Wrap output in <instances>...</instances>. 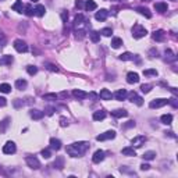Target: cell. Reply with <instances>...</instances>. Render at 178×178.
I'll list each match as a JSON object with an SVG mask.
<instances>
[{
    "mask_svg": "<svg viewBox=\"0 0 178 178\" xmlns=\"http://www.w3.org/2000/svg\"><path fill=\"white\" fill-rule=\"evenodd\" d=\"M105 160V152L103 150H96L93 153V156H92V162L96 163V164H99L100 162H103Z\"/></svg>",
    "mask_w": 178,
    "mask_h": 178,
    "instance_id": "obj_9",
    "label": "cell"
},
{
    "mask_svg": "<svg viewBox=\"0 0 178 178\" xmlns=\"http://www.w3.org/2000/svg\"><path fill=\"white\" fill-rule=\"evenodd\" d=\"M9 124H10V118H9V117L4 118V120L0 122V134H4L6 130H7V127H9Z\"/></svg>",
    "mask_w": 178,
    "mask_h": 178,
    "instance_id": "obj_31",
    "label": "cell"
},
{
    "mask_svg": "<svg viewBox=\"0 0 178 178\" xmlns=\"http://www.w3.org/2000/svg\"><path fill=\"white\" fill-rule=\"evenodd\" d=\"M121 45H122V39L121 38H113L111 39V47L113 49H118Z\"/></svg>",
    "mask_w": 178,
    "mask_h": 178,
    "instance_id": "obj_34",
    "label": "cell"
},
{
    "mask_svg": "<svg viewBox=\"0 0 178 178\" xmlns=\"http://www.w3.org/2000/svg\"><path fill=\"white\" fill-rule=\"evenodd\" d=\"M26 71H28L29 75H35V74L38 73V68L35 67V66H28V67H26Z\"/></svg>",
    "mask_w": 178,
    "mask_h": 178,
    "instance_id": "obj_42",
    "label": "cell"
},
{
    "mask_svg": "<svg viewBox=\"0 0 178 178\" xmlns=\"http://www.w3.org/2000/svg\"><path fill=\"white\" fill-rule=\"evenodd\" d=\"M134 54L132 53H130V52H125V53H122V54H120L118 56V58L120 60H122V61H130V60H134Z\"/></svg>",
    "mask_w": 178,
    "mask_h": 178,
    "instance_id": "obj_27",
    "label": "cell"
},
{
    "mask_svg": "<svg viewBox=\"0 0 178 178\" xmlns=\"http://www.w3.org/2000/svg\"><path fill=\"white\" fill-rule=\"evenodd\" d=\"M60 125L61 127H67L68 125V120L66 117H60Z\"/></svg>",
    "mask_w": 178,
    "mask_h": 178,
    "instance_id": "obj_47",
    "label": "cell"
},
{
    "mask_svg": "<svg viewBox=\"0 0 178 178\" xmlns=\"http://www.w3.org/2000/svg\"><path fill=\"white\" fill-rule=\"evenodd\" d=\"M111 115L115 117V118H121V117H127L128 115V111H125L124 109H117V110L111 111Z\"/></svg>",
    "mask_w": 178,
    "mask_h": 178,
    "instance_id": "obj_19",
    "label": "cell"
},
{
    "mask_svg": "<svg viewBox=\"0 0 178 178\" xmlns=\"http://www.w3.org/2000/svg\"><path fill=\"white\" fill-rule=\"evenodd\" d=\"M150 168V166L147 164V163H143V164H141V170H143V171H147Z\"/></svg>",
    "mask_w": 178,
    "mask_h": 178,
    "instance_id": "obj_51",
    "label": "cell"
},
{
    "mask_svg": "<svg viewBox=\"0 0 178 178\" xmlns=\"http://www.w3.org/2000/svg\"><path fill=\"white\" fill-rule=\"evenodd\" d=\"M53 111H54V109H53V107H49V109H47V114L52 115V114H53Z\"/></svg>",
    "mask_w": 178,
    "mask_h": 178,
    "instance_id": "obj_55",
    "label": "cell"
},
{
    "mask_svg": "<svg viewBox=\"0 0 178 178\" xmlns=\"http://www.w3.org/2000/svg\"><path fill=\"white\" fill-rule=\"evenodd\" d=\"M131 127H135V121H128L125 124V128H131Z\"/></svg>",
    "mask_w": 178,
    "mask_h": 178,
    "instance_id": "obj_53",
    "label": "cell"
},
{
    "mask_svg": "<svg viewBox=\"0 0 178 178\" xmlns=\"http://www.w3.org/2000/svg\"><path fill=\"white\" fill-rule=\"evenodd\" d=\"M141 90L143 92V93H149V92L152 90V85L150 84H143L141 86Z\"/></svg>",
    "mask_w": 178,
    "mask_h": 178,
    "instance_id": "obj_41",
    "label": "cell"
},
{
    "mask_svg": "<svg viewBox=\"0 0 178 178\" xmlns=\"http://www.w3.org/2000/svg\"><path fill=\"white\" fill-rule=\"evenodd\" d=\"M61 20H63V22H67V20H68V13L66 10L61 13Z\"/></svg>",
    "mask_w": 178,
    "mask_h": 178,
    "instance_id": "obj_48",
    "label": "cell"
},
{
    "mask_svg": "<svg viewBox=\"0 0 178 178\" xmlns=\"http://www.w3.org/2000/svg\"><path fill=\"white\" fill-rule=\"evenodd\" d=\"M96 7H98V4L95 3L93 0H88L85 3V10L86 11H93V10H96Z\"/></svg>",
    "mask_w": 178,
    "mask_h": 178,
    "instance_id": "obj_29",
    "label": "cell"
},
{
    "mask_svg": "<svg viewBox=\"0 0 178 178\" xmlns=\"http://www.w3.org/2000/svg\"><path fill=\"white\" fill-rule=\"evenodd\" d=\"M127 82L128 84H138L139 82V75L136 73H128L127 74Z\"/></svg>",
    "mask_w": 178,
    "mask_h": 178,
    "instance_id": "obj_12",
    "label": "cell"
},
{
    "mask_svg": "<svg viewBox=\"0 0 178 178\" xmlns=\"http://www.w3.org/2000/svg\"><path fill=\"white\" fill-rule=\"evenodd\" d=\"M145 142H146V136H143V135H138V136H135V138L132 139L131 143H132V146H135V147H141L142 145H145Z\"/></svg>",
    "mask_w": 178,
    "mask_h": 178,
    "instance_id": "obj_8",
    "label": "cell"
},
{
    "mask_svg": "<svg viewBox=\"0 0 178 178\" xmlns=\"http://www.w3.org/2000/svg\"><path fill=\"white\" fill-rule=\"evenodd\" d=\"M53 166H54V168H57V170H63L64 168V157L63 156L56 157V160H54V163H53Z\"/></svg>",
    "mask_w": 178,
    "mask_h": 178,
    "instance_id": "obj_18",
    "label": "cell"
},
{
    "mask_svg": "<svg viewBox=\"0 0 178 178\" xmlns=\"http://www.w3.org/2000/svg\"><path fill=\"white\" fill-rule=\"evenodd\" d=\"M56 99H57V95H56V93L43 95V100H56Z\"/></svg>",
    "mask_w": 178,
    "mask_h": 178,
    "instance_id": "obj_43",
    "label": "cell"
},
{
    "mask_svg": "<svg viewBox=\"0 0 178 178\" xmlns=\"http://www.w3.org/2000/svg\"><path fill=\"white\" fill-rule=\"evenodd\" d=\"M99 33H102L103 36H111V33H113V29H111V28H103V29H102Z\"/></svg>",
    "mask_w": 178,
    "mask_h": 178,
    "instance_id": "obj_40",
    "label": "cell"
},
{
    "mask_svg": "<svg viewBox=\"0 0 178 178\" xmlns=\"http://www.w3.org/2000/svg\"><path fill=\"white\" fill-rule=\"evenodd\" d=\"M115 1H120V0H115Z\"/></svg>",
    "mask_w": 178,
    "mask_h": 178,
    "instance_id": "obj_57",
    "label": "cell"
},
{
    "mask_svg": "<svg viewBox=\"0 0 178 178\" xmlns=\"http://www.w3.org/2000/svg\"><path fill=\"white\" fill-rule=\"evenodd\" d=\"M130 100H131L132 103H136L138 106L143 105V99H142L141 96H138L135 92H131V93H130Z\"/></svg>",
    "mask_w": 178,
    "mask_h": 178,
    "instance_id": "obj_14",
    "label": "cell"
},
{
    "mask_svg": "<svg viewBox=\"0 0 178 178\" xmlns=\"http://www.w3.org/2000/svg\"><path fill=\"white\" fill-rule=\"evenodd\" d=\"M31 1H33V3H36V1H39V0H31Z\"/></svg>",
    "mask_w": 178,
    "mask_h": 178,
    "instance_id": "obj_56",
    "label": "cell"
},
{
    "mask_svg": "<svg viewBox=\"0 0 178 178\" xmlns=\"http://www.w3.org/2000/svg\"><path fill=\"white\" fill-rule=\"evenodd\" d=\"M157 71L156 70H143V75H146V77H157Z\"/></svg>",
    "mask_w": 178,
    "mask_h": 178,
    "instance_id": "obj_39",
    "label": "cell"
},
{
    "mask_svg": "<svg viewBox=\"0 0 178 178\" xmlns=\"http://www.w3.org/2000/svg\"><path fill=\"white\" fill-rule=\"evenodd\" d=\"M0 92H1V93H10L11 92V85L0 84Z\"/></svg>",
    "mask_w": 178,
    "mask_h": 178,
    "instance_id": "obj_36",
    "label": "cell"
},
{
    "mask_svg": "<svg viewBox=\"0 0 178 178\" xmlns=\"http://www.w3.org/2000/svg\"><path fill=\"white\" fill-rule=\"evenodd\" d=\"M41 155H42V156L45 157V159H49V157L52 156V152H50L49 149H43L42 152H41Z\"/></svg>",
    "mask_w": 178,
    "mask_h": 178,
    "instance_id": "obj_45",
    "label": "cell"
},
{
    "mask_svg": "<svg viewBox=\"0 0 178 178\" xmlns=\"http://www.w3.org/2000/svg\"><path fill=\"white\" fill-rule=\"evenodd\" d=\"M89 38H90V41L93 43H98L100 41V33L98 31H92L89 33Z\"/></svg>",
    "mask_w": 178,
    "mask_h": 178,
    "instance_id": "obj_32",
    "label": "cell"
},
{
    "mask_svg": "<svg viewBox=\"0 0 178 178\" xmlns=\"http://www.w3.org/2000/svg\"><path fill=\"white\" fill-rule=\"evenodd\" d=\"M115 138V131H106L103 134L96 136V141H110V139H114Z\"/></svg>",
    "mask_w": 178,
    "mask_h": 178,
    "instance_id": "obj_4",
    "label": "cell"
},
{
    "mask_svg": "<svg viewBox=\"0 0 178 178\" xmlns=\"http://www.w3.org/2000/svg\"><path fill=\"white\" fill-rule=\"evenodd\" d=\"M14 49H16L18 53H25L28 52V45H26L22 39H17V41H14Z\"/></svg>",
    "mask_w": 178,
    "mask_h": 178,
    "instance_id": "obj_3",
    "label": "cell"
},
{
    "mask_svg": "<svg viewBox=\"0 0 178 178\" xmlns=\"http://www.w3.org/2000/svg\"><path fill=\"white\" fill-rule=\"evenodd\" d=\"M147 35V31L145 26L139 25V24H135V25L132 26V36L135 38V39H141V38L146 36Z\"/></svg>",
    "mask_w": 178,
    "mask_h": 178,
    "instance_id": "obj_2",
    "label": "cell"
},
{
    "mask_svg": "<svg viewBox=\"0 0 178 178\" xmlns=\"http://www.w3.org/2000/svg\"><path fill=\"white\" fill-rule=\"evenodd\" d=\"M45 67L47 68V70H50V71H54V73H58V68L54 66V64H52V63H46L45 64Z\"/></svg>",
    "mask_w": 178,
    "mask_h": 178,
    "instance_id": "obj_44",
    "label": "cell"
},
{
    "mask_svg": "<svg viewBox=\"0 0 178 178\" xmlns=\"http://www.w3.org/2000/svg\"><path fill=\"white\" fill-rule=\"evenodd\" d=\"M99 98L103 100H111V98H113V95H111V92L109 90V89H102L99 93Z\"/></svg>",
    "mask_w": 178,
    "mask_h": 178,
    "instance_id": "obj_17",
    "label": "cell"
},
{
    "mask_svg": "<svg viewBox=\"0 0 178 178\" xmlns=\"http://www.w3.org/2000/svg\"><path fill=\"white\" fill-rule=\"evenodd\" d=\"M73 95H74V98L78 99V100H82V99H86V98H88V93L84 92V90H81V89H75L73 92Z\"/></svg>",
    "mask_w": 178,
    "mask_h": 178,
    "instance_id": "obj_15",
    "label": "cell"
},
{
    "mask_svg": "<svg viewBox=\"0 0 178 178\" xmlns=\"http://www.w3.org/2000/svg\"><path fill=\"white\" fill-rule=\"evenodd\" d=\"M168 105V99H155L152 100L150 103H149V107L150 109H160V107H163V106Z\"/></svg>",
    "mask_w": 178,
    "mask_h": 178,
    "instance_id": "obj_5",
    "label": "cell"
},
{
    "mask_svg": "<svg viewBox=\"0 0 178 178\" xmlns=\"http://www.w3.org/2000/svg\"><path fill=\"white\" fill-rule=\"evenodd\" d=\"M164 36H166V33H164V31H162V29H157V31L153 32V39L157 41V42H163V41H164Z\"/></svg>",
    "mask_w": 178,
    "mask_h": 178,
    "instance_id": "obj_16",
    "label": "cell"
},
{
    "mask_svg": "<svg viewBox=\"0 0 178 178\" xmlns=\"http://www.w3.org/2000/svg\"><path fill=\"white\" fill-rule=\"evenodd\" d=\"M155 10L157 11V13H166V11L168 10V6L167 3H164V1H157V3H155Z\"/></svg>",
    "mask_w": 178,
    "mask_h": 178,
    "instance_id": "obj_11",
    "label": "cell"
},
{
    "mask_svg": "<svg viewBox=\"0 0 178 178\" xmlns=\"http://www.w3.org/2000/svg\"><path fill=\"white\" fill-rule=\"evenodd\" d=\"M26 164H28V167H31L32 170H38V168L41 167V163H39V160H38L36 157L33 156H28L25 159Z\"/></svg>",
    "mask_w": 178,
    "mask_h": 178,
    "instance_id": "obj_6",
    "label": "cell"
},
{
    "mask_svg": "<svg viewBox=\"0 0 178 178\" xmlns=\"http://www.w3.org/2000/svg\"><path fill=\"white\" fill-rule=\"evenodd\" d=\"M6 42H7V39L4 38L3 33H0V49H3L6 46Z\"/></svg>",
    "mask_w": 178,
    "mask_h": 178,
    "instance_id": "obj_46",
    "label": "cell"
},
{
    "mask_svg": "<svg viewBox=\"0 0 178 178\" xmlns=\"http://www.w3.org/2000/svg\"><path fill=\"white\" fill-rule=\"evenodd\" d=\"M6 105H7V100H6L4 98H1V96H0V107H4Z\"/></svg>",
    "mask_w": 178,
    "mask_h": 178,
    "instance_id": "obj_52",
    "label": "cell"
},
{
    "mask_svg": "<svg viewBox=\"0 0 178 178\" xmlns=\"http://www.w3.org/2000/svg\"><path fill=\"white\" fill-rule=\"evenodd\" d=\"M50 146H52V149H54V150H60V149H61V141H60V139H56V138H52V139H50Z\"/></svg>",
    "mask_w": 178,
    "mask_h": 178,
    "instance_id": "obj_24",
    "label": "cell"
},
{
    "mask_svg": "<svg viewBox=\"0 0 178 178\" xmlns=\"http://www.w3.org/2000/svg\"><path fill=\"white\" fill-rule=\"evenodd\" d=\"M29 115H31V118H33V120H41V118H43L45 113L41 110H38V109H32V110L29 111Z\"/></svg>",
    "mask_w": 178,
    "mask_h": 178,
    "instance_id": "obj_13",
    "label": "cell"
},
{
    "mask_svg": "<svg viewBox=\"0 0 178 178\" xmlns=\"http://www.w3.org/2000/svg\"><path fill=\"white\" fill-rule=\"evenodd\" d=\"M89 146H90V145H89V142H86V141L74 142L71 145H68L67 149H66V152H67L68 156H71V157H81L86 153Z\"/></svg>",
    "mask_w": 178,
    "mask_h": 178,
    "instance_id": "obj_1",
    "label": "cell"
},
{
    "mask_svg": "<svg viewBox=\"0 0 178 178\" xmlns=\"http://www.w3.org/2000/svg\"><path fill=\"white\" fill-rule=\"evenodd\" d=\"M24 13H25V16L32 17L35 14V9H33L31 4H26V6H24Z\"/></svg>",
    "mask_w": 178,
    "mask_h": 178,
    "instance_id": "obj_33",
    "label": "cell"
},
{
    "mask_svg": "<svg viewBox=\"0 0 178 178\" xmlns=\"http://www.w3.org/2000/svg\"><path fill=\"white\" fill-rule=\"evenodd\" d=\"M166 60H168V61H175L177 60V57L174 56V53L168 49V50H166Z\"/></svg>",
    "mask_w": 178,
    "mask_h": 178,
    "instance_id": "obj_38",
    "label": "cell"
},
{
    "mask_svg": "<svg viewBox=\"0 0 178 178\" xmlns=\"http://www.w3.org/2000/svg\"><path fill=\"white\" fill-rule=\"evenodd\" d=\"M160 121H162L163 124H166V125H170L171 122H173V115L171 114H163L160 117Z\"/></svg>",
    "mask_w": 178,
    "mask_h": 178,
    "instance_id": "obj_26",
    "label": "cell"
},
{
    "mask_svg": "<svg viewBox=\"0 0 178 178\" xmlns=\"http://www.w3.org/2000/svg\"><path fill=\"white\" fill-rule=\"evenodd\" d=\"M13 61H14V58H13V56H10V54H6V56H3V57L0 58V64H1V66H10Z\"/></svg>",
    "mask_w": 178,
    "mask_h": 178,
    "instance_id": "obj_21",
    "label": "cell"
},
{
    "mask_svg": "<svg viewBox=\"0 0 178 178\" xmlns=\"http://www.w3.org/2000/svg\"><path fill=\"white\" fill-rule=\"evenodd\" d=\"M136 11H138L139 14H142V16H145L146 18H152V13H150L149 9H146V7H138Z\"/></svg>",
    "mask_w": 178,
    "mask_h": 178,
    "instance_id": "obj_25",
    "label": "cell"
},
{
    "mask_svg": "<svg viewBox=\"0 0 178 178\" xmlns=\"http://www.w3.org/2000/svg\"><path fill=\"white\" fill-rule=\"evenodd\" d=\"M106 118V111L105 110H98L93 113V120L95 121H102Z\"/></svg>",
    "mask_w": 178,
    "mask_h": 178,
    "instance_id": "obj_23",
    "label": "cell"
},
{
    "mask_svg": "<svg viewBox=\"0 0 178 178\" xmlns=\"http://www.w3.org/2000/svg\"><path fill=\"white\" fill-rule=\"evenodd\" d=\"M16 88L20 89V90L25 89L26 88V81H25V79H17V81H16Z\"/></svg>",
    "mask_w": 178,
    "mask_h": 178,
    "instance_id": "obj_35",
    "label": "cell"
},
{
    "mask_svg": "<svg viewBox=\"0 0 178 178\" xmlns=\"http://www.w3.org/2000/svg\"><path fill=\"white\" fill-rule=\"evenodd\" d=\"M0 1H1V0H0Z\"/></svg>",
    "mask_w": 178,
    "mask_h": 178,
    "instance_id": "obj_58",
    "label": "cell"
},
{
    "mask_svg": "<svg viewBox=\"0 0 178 178\" xmlns=\"http://www.w3.org/2000/svg\"><path fill=\"white\" fill-rule=\"evenodd\" d=\"M16 150H17L16 143L11 142V141L6 142V145L3 146V153H4V155H13V153H16Z\"/></svg>",
    "mask_w": 178,
    "mask_h": 178,
    "instance_id": "obj_7",
    "label": "cell"
},
{
    "mask_svg": "<svg viewBox=\"0 0 178 178\" xmlns=\"http://www.w3.org/2000/svg\"><path fill=\"white\" fill-rule=\"evenodd\" d=\"M75 6H77V9H84L85 4L82 0H77V3H75Z\"/></svg>",
    "mask_w": 178,
    "mask_h": 178,
    "instance_id": "obj_49",
    "label": "cell"
},
{
    "mask_svg": "<svg viewBox=\"0 0 178 178\" xmlns=\"http://www.w3.org/2000/svg\"><path fill=\"white\" fill-rule=\"evenodd\" d=\"M127 96H128V92H127L125 89H118V90L114 93V98L117 100H124Z\"/></svg>",
    "mask_w": 178,
    "mask_h": 178,
    "instance_id": "obj_20",
    "label": "cell"
},
{
    "mask_svg": "<svg viewBox=\"0 0 178 178\" xmlns=\"http://www.w3.org/2000/svg\"><path fill=\"white\" fill-rule=\"evenodd\" d=\"M168 103L173 106V107H178L177 105V100H175V98H173V99H168Z\"/></svg>",
    "mask_w": 178,
    "mask_h": 178,
    "instance_id": "obj_50",
    "label": "cell"
},
{
    "mask_svg": "<svg viewBox=\"0 0 178 178\" xmlns=\"http://www.w3.org/2000/svg\"><path fill=\"white\" fill-rule=\"evenodd\" d=\"M13 10L17 11V13H22L24 11V4H22L21 0H17L16 3L13 4Z\"/></svg>",
    "mask_w": 178,
    "mask_h": 178,
    "instance_id": "obj_30",
    "label": "cell"
},
{
    "mask_svg": "<svg viewBox=\"0 0 178 178\" xmlns=\"http://www.w3.org/2000/svg\"><path fill=\"white\" fill-rule=\"evenodd\" d=\"M45 13H46V9H45V6L38 4L36 7H35V16L43 17V16H45Z\"/></svg>",
    "mask_w": 178,
    "mask_h": 178,
    "instance_id": "obj_28",
    "label": "cell"
},
{
    "mask_svg": "<svg viewBox=\"0 0 178 178\" xmlns=\"http://www.w3.org/2000/svg\"><path fill=\"white\" fill-rule=\"evenodd\" d=\"M156 157V153L153 152V150H147V152L143 153V159L145 160H153Z\"/></svg>",
    "mask_w": 178,
    "mask_h": 178,
    "instance_id": "obj_37",
    "label": "cell"
},
{
    "mask_svg": "<svg viewBox=\"0 0 178 178\" xmlns=\"http://www.w3.org/2000/svg\"><path fill=\"white\" fill-rule=\"evenodd\" d=\"M150 54H153L152 57H159V52H157V50H155V49H152V50H150Z\"/></svg>",
    "mask_w": 178,
    "mask_h": 178,
    "instance_id": "obj_54",
    "label": "cell"
},
{
    "mask_svg": "<svg viewBox=\"0 0 178 178\" xmlns=\"http://www.w3.org/2000/svg\"><path fill=\"white\" fill-rule=\"evenodd\" d=\"M107 17H109V11L106 10V9H102L100 11H98V13L95 14V18H96L98 21H106Z\"/></svg>",
    "mask_w": 178,
    "mask_h": 178,
    "instance_id": "obj_10",
    "label": "cell"
},
{
    "mask_svg": "<svg viewBox=\"0 0 178 178\" xmlns=\"http://www.w3.org/2000/svg\"><path fill=\"white\" fill-rule=\"evenodd\" d=\"M121 153L124 155V156H136V152H135V149H134V146H127V147H124L122 150H121Z\"/></svg>",
    "mask_w": 178,
    "mask_h": 178,
    "instance_id": "obj_22",
    "label": "cell"
}]
</instances>
